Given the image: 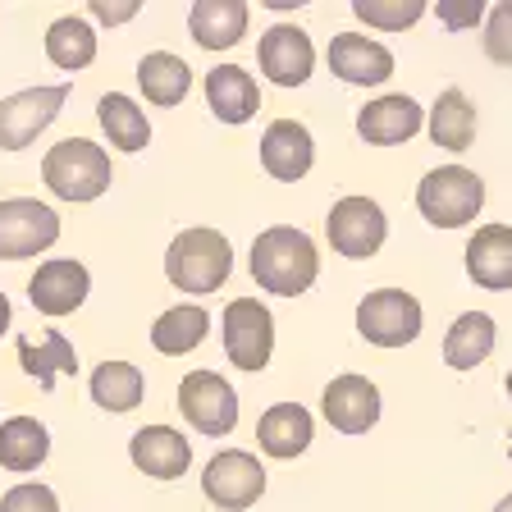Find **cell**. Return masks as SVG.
Segmentation results:
<instances>
[{
    "label": "cell",
    "instance_id": "obj_40",
    "mask_svg": "<svg viewBox=\"0 0 512 512\" xmlns=\"http://www.w3.org/2000/svg\"><path fill=\"white\" fill-rule=\"evenodd\" d=\"M503 389H508V398H512V371H508V380H503Z\"/></svg>",
    "mask_w": 512,
    "mask_h": 512
},
{
    "label": "cell",
    "instance_id": "obj_13",
    "mask_svg": "<svg viewBox=\"0 0 512 512\" xmlns=\"http://www.w3.org/2000/svg\"><path fill=\"white\" fill-rule=\"evenodd\" d=\"M87 293H92V275H87V266L74 261V256H51L28 279V302L51 320L78 311L87 302Z\"/></svg>",
    "mask_w": 512,
    "mask_h": 512
},
{
    "label": "cell",
    "instance_id": "obj_18",
    "mask_svg": "<svg viewBox=\"0 0 512 512\" xmlns=\"http://www.w3.org/2000/svg\"><path fill=\"white\" fill-rule=\"evenodd\" d=\"M128 458L151 480H179L192 467V444L174 426H142L128 439Z\"/></svg>",
    "mask_w": 512,
    "mask_h": 512
},
{
    "label": "cell",
    "instance_id": "obj_1",
    "mask_svg": "<svg viewBox=\"0 0 512 512\" xmlns=\"http://www.w3.org/2000/svg\"><path fill=\"white\" fill-rule=\"evenodd\" d=\"M252 279L261 293H275V298H302L320 275V256L302 229L293 224H275V229H261L252 238Z\"/></svg>",
    "mask_w": 512,
    "mask_h": 512
},
{
    "label": "cell",
    "instance_id": "obj_2",
    "mask_svg": "<svg viewBox=\"0 0 512 512\" xmlns=\"http://www.w3.org/2000/svg\"><path fill=\"white\" fill-rule=\"evenodd\" d=\"M234 275V247L220 229H183L165 252V279L179 293H215Z\"/></svg>",
    "mask_w": 512,
    "mask_h": 512
},
{
    "label": "cell",
    "instance_id": "obj_37",
    "mask_svg": "<svg viewBox=\"0 0 512 512\" xmlns=\"http://www.w3.org/2000/svg\"><path fill=\"white\" fill-rule=\"evenodd\" d=\"M10 320H14V311H10V298H5V293H0V339H5V334H10Z\"/></svg>",
    "mask_w": 512,
    "mask_h": 512
},
{
    "label": "cell",
    "instance_id": "obj_25",
    "mask_svg": "<svg viewBox=\"0 0 512 512\" xmlns=\"http://www.w3.org/2000/svg\"><path fill=\"white\" fill-rule=\"evenodd\" d=\"M51 453V430L37 421V416H10L0 421V467L14 471V476H28L37 471Z\"/></svg>",
    "mask_w": 512,
    "mask_h": 512
},
{
    "label": "cell",
    "instance_id": "obj_32",
    "mask_svg": "<svg viewBox=\"0 0 512 512\" xmlns=\"http://www.w3.org/2000/svg\"><path fill=\"white\" fill-rule=\"evenodd\" d=\"M352 14H357L366 28L403 32L426 19V0H352Z\"/></svg>",
    "mask_w": 512,
    "mask_h": 512
},
{
    "label": "cell",
    "instance_id": "obj_29",
    "mask_svg": "<svg viewBox=\"0 0 512 512\" xmlns=\"http://www.w3.org/2000/svg\"><path fill=\"white\" fill-rule=\"evenodd\" d=\"M46 60L64 74H78L96 60V28L83 19V14H64L46 28Z\"/></svg>",
    "mask_w": 512,
    "mask_h": 512
},
{
    "label": "cell",
    "instance_id": "obj_28",
    "mask_svg": "<svg viewBox=\"0 0 512 512\" xmlns=\"http://www.w3.org/2000/svg\"><path fill=\"white\" fill-rule=\"evenodd\" d=\"M426 128H430V138H435V147L467 151L476 142V106L467 101L462 87H448V92H439L435 106H430Z\"/></svg>",
    "mask_w": 512,
    "mask_h": 512
},
{
    "label": "cell",
    "instance_id": "obj_15",
    "mask_svg": "<svg viewBox=\"0 0 512 512\" xmlns=\"http://www.w3.org/2000/svg\"><path fill=\"white\" fill-rule=\"evenodd\" d=\"M325 60H330V74L348 87H380L394 78V51L362 32H339Z\"/></svg>",
    "mask_w": 512,
    "mask_h": 512
},
{
    "label": "cell",
    "instance_id": "obj_19",
    "mask_svg": "<svg viewBox=\"0 0 512 512\" xmlns=\"http://www.w3.org/2000/svg\"><path fill=\"white\" fill-rule=\"evenodd\" d=\"M206 106L220 124H247L261 110V87L243 64H215L206 74Z\"/></svg>",
    "mask_w": 512,
    "mask_h": 512
},
{
    "label": "cell",
    "instance_id": "obj_5",
    "mask_svg": "<svg viewBox=\"0 0 512 512\" xmlns=\"http://www.w3.org/2000/svg\"><path fill=\"white\" fill-rule=\"evenodd\" d=\"M220 339H224V357L238 371H266L270 352H275V316L266 302L256 298H234L220 316Z\"/></svg>",
    "mask_w": 512,
    "mask_h": 512
},
{
    "label": "cell",
    "instance_id": "obj_22",
    "mask_svg": "<svg viewBox=\"0 0 512 512\" xmlns=\"http://www.w3.org/2000/svg\"><path fill=\"white\" fill-rule=\"evenodd\" d=\"M256 444H261L266 458L293 462L298 453H307V444H311V412L298 403H275L256 421Z\"/></svg>",
    "mask_w": 512,
    "mask_h": 512
},
{
    "label": "cell",
    "instance_id": "obj_21",
    "mask_svg": "<svg viewBox=\"0 0 512 512\" xmlns=\"http://www.w3.org/2000/svg\"><path fill=\"white\" fill-rule=\"evenodd\" d=\"M188 32L202 51H234L247 37V0H197L188 10Z\"/></svg>",
    "mask_w": 512,
    "mask_h": 512
},
{
    "label": "cell",
    "instance_id": "obj_8",
    "mask_svg": "<svg viewBox=\"0 0 512 512\" xmlns=\"http://www.w3.org/2000/svg\"><path fill=\"white\" fill-rule=\"evenodd\" d=\"M179 412L197 435L206 439H220V435H234L238 426V394L234 384L224 380L215 371H192L183 375L179 384Z\"/></svg>",
    "mask_w": 512,
    "mask_h": 512
},
{
    "label": "cell",
    "instance_id": "obj_39",
    "mask_svg": "<svg viewBox=\"0 0 512 512\" xmlns=\"http://www.w3.org/2000/svg\"><path fill=\"white\" fill-rule=\"evenodd\" d=\"M494 512H512V494H503V499L494 503Z\"/></svg>",
    "mask_w": 512,
    "mask_h": 512
},
{
    "label": "cell",
    "instance_id": "obj_17",
    "mask_svg": "<svg viewBox=\"0 0 512 512\" xmlns=\"http://www.w3.org/2000/svg\"><path fill=\"white\" fill-rule=\"evenodd\" d=\"M261 165H266V174L279 183L307 179L311 165H316V142H311L307 124H298V119H275V124H266V133H261Z\"/></svg>",
    "mask_w": 512,
    "mask_h": 512
},
{
    "label": "cell",
    "instance_id": "obj_23",
    "mask_svg": "<svg viewBox=\"0 0 512 512\" xmlns=\"http://www.w3.org/2000/svg\"><path fill=\"white\" fill-rule=\"evenodd\" d=\"M494 343H499V330H494L490 311H462L444 334V362L453 371H476L494 352Z\"/></svg>",
    "mask_w": 512,
    "mask_h": 512
},
{
    "label": "cell",
    "instance_id": "obj_16",
    "mask_svg": "<svg viewBox=\"0 0 512 512\" xmlns=\"http://www.w3.org/2000/svg\"><path fill=\"white\" fill-rule=\"evenodd\" d=\"M421 124H426V110L403 92L375 96L371 106L357 110V133H362L366 147H398V142H412L416 133H421Z\"/></svg>",
    "mask_w": 512,
    "mask_h": 512
},
{
    "label": "cell",
    "instance_id": "obj_12",
    "mask_svg": "<svg viewBox=\"0 0 512 512\" xmlns=\"http://www.w3.org/2000/svg\"><path fill=\"white\" fill-rule=\"evenodd\" d=\"M256 64L275 87H302L316 69V46L298 23H275L256 42Z\"/></svg>",
    "mask_w": 512,
    "mask_h": 512
},
{
    "label": "cell",
    "instance_id": "obj_27",
    "mask_svg": "<svg viewBox=\"0 0 512 512\" xmlns=\"http://www.w3.org/2000/svg\"><path fill=\"white\" fill-rule=\"evenodd\" d=\"M96 119H101V128H106V138L110 147L119 151H142L151 147V124H147V110L133 101V96L124 92H106L101 101H96Z\"/></svg>",
    "mask_w": 512,
    "mask_h": 512
},
{
    "label": "cell",
    "instance_id": "obj_36",
    "mask_svg": "<svg viewBox=\"0 0 512 512\" xmlns=\"http://www.w3.org/2000/svg\"><path fill=\"white\" fill-rule=\"evenodd\" d=\"M87 10H92L96 23H110V28H115V23H128L133 14H138V0H119V5L115 0H92Z\"/></svg>",
    "mask_w": 512,
    "mask_h": 512
},
{
    "label": "cell",
    "instance_id": "obj_24",
    "mask_svg": "<svg viewBox=\"0 0 512 512\" xmlns=\"http://www.w3.org/2000/svg\"><path fill=\"white\" fill-rule=\"evenodd\" d=\"M211 334V316L197 302H179V307L160 311L156 325H151V348L160 357H183V352H197Z\"/></svg>",
    "mask_w": 512,
    "mask_h": 512
},
{
    "label": "cell",
    "instance_id": "obj_41",
    "mask_svg": "<svg viewBox=\"0 0 512 512\" xmlns=\"http://www.w3.org/2000/svg\"><path fill=\"white\" fill-rule=\"evenodd\" d=\"M508 458H512V435H508Z\"/></svg>",
    "mask_w": 512,
    "mask_h": 512
},
{
    "label": "cell",
    "instance_id": "obj_30",
    "mask_svg": "<svg viewBox=\"0 0 512 512\" xmlns=\"http://www.w3.org/2000/svg\"><path fill=\"white\" fill-rule=\"evenodd\" d=\"M19 366H23L28 380H37L42 389H51L55 375H74L78 371V352L60 330H46L42 343L19 339Z\"/></svg>",
    "mask_w": 512,
    "mask_h": 512
},
{
    "label": "cell",
    "instance_id": "obj_20",
    "mask_svg": "<svg viewBox=\"0 0 512 512\" xmlns=\"http://www.w3.org/2000/svg\"><path fill=\"white\" fill-rule=\"evenodd\" d=\"M467 275L471 284L508 293L512 288V229L508 224H485L467 243Z\"/></svg>",
    "mask_w": 512,
    "mask_h": 512
},
{
    "label": "cell",
    "instance_id": "obj_4",
    "mask_svg": "<svg viewBox=\"0 0 512 512\" xmlns=\"http://www.w3.org/2000/svg\"><path fill=\"white\" fill-rule=\"evenodd\" d=\"M485 206V179L467 165H439L416 188V211L426 215L435 229H462Z\"/></svg>",
    "mask_w": 512,
    "mask_h": 512
},
{
    "label": "cell",
    "instance_id": "obj_11",
    "mask_svg": "<svg viewBox=\"0 0 512 512\" xmlns=\"http://www.w3.org/2000/svg\"><path fill=\"white\" fill-rule=\"evenodd\" d=\"M325 234L330 247L348 261H366L384 247L389 238V220H384V206L375 197H339L330 206V220H325Z\"/></svg>",
    "mask_w": 512,
    "mask_h": 512
},
{
    "label": "cell",
    "instance_id": "obj_6",
    "mask_svg": "<svg viewBox=\"0 0 512 512\" xmlns=\"http://www.w3.org/2000/svg\"><path fill=\"white\" fill-rule=\"evenodd\" d=\"M357 334L375 348H407L421 339V302L403 288H375L357 302Z\"/></svg>",
    "mask_w": 512,
    "mask_h": 512
},
{
    "label": "cell",
    "instance_id": "obj_38",
    "mask_svg": "<svg viewBox=\"0 0 512 512\" xmlns=\"http://www.w3.org/2000/svg\"><path fill=\"white\" fill-rule=\"evenodd\" d=\"M261 5H270V10H298V5H307V0H261Z\"/></svg>",
    "mask_w": 512,
    "mask_h": 512
},
{
    "label": "cell",
    "instance_id": "obj_9",
    "mask_svg": "<svg viewBox=\"0 0 512 512\" xmlns=\"http://www.w3.org/2000/svg\"><path fill=\"white\" fill-rule=\"evenodd\" d=\"M64 101H69V83H51V87H28L0 101V151H23L37 142V133L60 119Z\"/></svg>",
    "mask_w": 512,
    "mask_h": 512
},
{
    "label": "cell",
    "instance_id": "obj_10",
    "mask_svg": "<svg viewBox=\"0 0 512 512\" xmlns=\"http://www.w3.org/2000/svg\"><path fill=\"white\" fill-rule=\"evenodd\" d=\"M202 494L220 512H243L266 494V467L256 462V453L247 448H224L206 462L202 471Z\"/></svg>",
    "mask_w": 512,
    "mask_h": 512
},
{
    "label": "cell",
    "instance_id": "obj_33",
    "mask_svg": "<svg viewBox=\"0 0 512 512\" xmlns=\"http://www.w3.org/2000/svg\"><path fill=\"white\" fill-rule=\"evenodd\" d=\"M485 55L503 69H512V0H499L485 19Z\"/></svg>",
    "mask_w": 512,
    "mask_h": 512
},
{
    "label": "cell",
    "instance_id": "obj_26",
    "mask_svg": "<svg viewBox=\"0 0 512 512\" xmlns=\"http://www.w3.org/2000/svg\"><path fill=\"white\" fill-rule=\"evenodd\" d=\"M138 87L151 106H179L192 87V69L174 51H151L138 60Z\"/></svg>",
    "mask_w": 512,
    "mask_h": 512
},
{
    "label": "cell",
    "instance_id": "obj_7",
    "mask_svg": "<svg viewBox=\"0 0 512 512\" xmlns=\"http://www.w3.org/2000/svg\"><path fill=\"white\" fill-rule=\"evenodd\" d=\"M60 243V215L37 197H5L0 202V261H28Z\"/></svg>",
    "mask_w": 512,
    "mask_h": 512
},
{
    "label": "cell",
    "instance_id": "obj_31",
    "mask_svg": "<svg viewBox=\"0 0 512 512\" xmlns=\"http://www.w3.org/2000/svg\"><path fill=\"white\" fill-rule=\"evenodd\" d=\"M147 394V375L133 362H101L92 371V403L106 412H133Z\"/></svg>",
    "mask_w": 512,
    "mask_h": 512
},
{
    "label": "cell",
    "instance_id": "obj_14",
    "mask_svg": "<svg viewBox=\"0 0 512 512\" xmlns=\"http://www.w3.org/2000/svg\"><path fill=\"white\" fill-rule=\"evenodd\" d=\"M320 412L339 435H366L380 421V389L366 375H334L320 394Z\"/></svg>",
    "mask_w": 512,
    "mask_h": 512
},
{
    "label": "cell",
    "instance_id": "obj_34",
    "mask_svg": "<svg viewBox=\"0 0 512 512\" xmlns=\"http://www.w3.org/2000/svg\"><path fill=\"white\" fill-rule=\"evenodd\" d=\"M0 512H60V499L42 480H23V485L0 494Z\"/></svg>",
    "mask_w": 512,
    "mask_h": 512
},
{
    "label": "cell",
    "instance_id": "obj_3",
    "mask_svg": "<svg viewBox=\"0 0 512 512\" xmlns=\"http://www.w3.org/2000/svg\"><path fill=\"white\" fill-rule=\"evenodd\" d=\"M42 183L60 202H96L101 192H110L115 170H110L106 147H96L92 138H64L46 151Z\"/></svg>",
    "mask_w": 512,
    "mask_h": 512
},
{
    "label": "cell",
    "instance_id": "obj_35",
    "mask_svg": "<svg viewBox=\"0 0 512 512\" xmlns=\"http://www.w3.org/2000/svg\"><path fill=\"white\" fill-rule=\"evenodd\" d=\"M439 23H444L448 32H467L476 28L480 19H485V0H439Z\"/></svg>",
    "mask_w": 512,
    "mask_h": 512
}]
</instances>
